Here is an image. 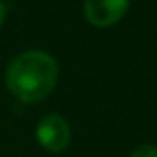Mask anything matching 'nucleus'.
<instances>
[{
    "label": "nucleus",
    "instance_id": "4",
    "mask_svg": "<svg viewBox=\"0 0 157 157\" xmlns=\"http://www.w3.org/2000/svg\"><path fill=\"white\" fill-rule=\"evenodd\" d=\"M129 157H157V146L155 144H142L139 148H135Z\"/></svg>",
    "mask_w": 157,
    "mask_h": 157
},
{
    "label": "nucleus",
    "instance_id": "2",
    "mask_svg": "<svg viewBox=\"0 0 157 157\" xmlns=\"http://www.w3.org/2000/svg\"><path fill=\"white\" fill-rule=\"evenodd\" d=\"M35 139H37L39 146L44 148L46 151L61 153L68 148L72 131H70L68 122L61 115L48 113L39 120V124L35 128Z\"/></svg>",
    "mask_w": 157,
    "mask_h": 157
},
{
    "label": "nucleus",
    "instance_id": "1",
    "mask_svg": "<svg viewBox=\"0 0 157 157\" xmlns=\"http://www.w3.org/2000/svg\"><path fill=\"white\" fill-rule=\"evenodd\" d=\"M59 78L57 61L44 50H26L6 68V87L22 104H39L54 91Z\"/></svg>",
    "mask_w": 157,
    "mask_h": 157
},
{
    "label": "nucleus",
    "instance_id": "5",
    "mask_svg": "<svg viewBox=\"0 0 157 157\" xmlns=\"http://www.w3.org/2000/svg\"><path fill=\"white\" fill-rule=\"evenodd\" d=\"M4 21H6V6H4L2 0H0V28H2Z\"/></svg>",
    "mask_w": 157,
    "mask_h": 157
},
{
    "label": "nucleus",
    "instance_id": "3",
    "mask_svg": "<svg viewBox=\"0 0 157 157\" xmlns=\"http://www.w3.org/2000/svg\"><path fill=\"white\" fill-rule=\"evenodd\" d=\"M129 0H83V15L96 28L117 24L128 11Z\"/></svg>",
    "mask_w": 157,
    "mask_h": 157
}]
</instances>
